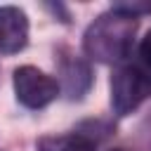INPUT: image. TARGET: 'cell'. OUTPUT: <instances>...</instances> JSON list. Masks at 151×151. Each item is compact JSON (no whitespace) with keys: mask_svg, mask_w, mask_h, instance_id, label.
Segmentation results:
<instances>
[{"mask_svg":"<svg viewBox=\"0 0 151 151\" xmlns=\"http://www.w3.org/2000/svg\"><path fill=\"white\" fill-rule=\"evenodd\" d=\"M28 42V17L14 5H0V54H17Z\"/></svg>","mask_w":151,"mask_h":151,"instance_id":"obj_4","label":"cell"},{"mask_svg":"<svg viewBox=\"0 0 151 151\" xmlns=\"http://www.w3.org/2000/svg\"><path fill=\"white\" fill-rule=\"evenodd\" d=\"M139 57H142V68H146L149 73H151V31L142 38V42H139Z\"/></svg>","mask_w":151,"mask_h":151,"instance_id":"obj_7","label":"cell"},{"mask_svg":"<svg viewBox=\"0 0 151 151\" xmlns=\"http://www.w3.org/2000/svg\"><path fill=\"white\" fill-rule=\"evenodd\" d=\"M151 94V73L142 66H123L111 78V106L116 116H127Z\"/></svg>","mask_w":151,"mask_h":151,"instance_id":"obj_2","label":"cell"},{"mask_svg":"<svg viewBox=\"0 0 151 151\" xmlns=\"http://www.w3.org/2000/svg\"><path fill=\"white\" fill-rule=\"evenodd\" d=\"M134 33H137V17L111 7V12L97 17L87 26L83 35L85 54L101 64H118L130 57Z\"/></svg>","mask_w":151,"mask_h":151,"instance_id":"obj_1","label":"cell"},{"mask_svg":"<svg viewBox=\"0 0 151 151\" xmlns=\"http://www.w3.org/2000/svg\"><path fill=\"white\" fill-rule=\"evenodd\" d=\"M59 76H61L59 90H64L68 99H80L92 85V68L80 57L64 59L59 66Z\"/></svg>","mask_w":151,"mask_h":151,"instance_id":"obj_5","label":"cell"},{"mask_svg":"<svg viewBox=\"0 0 151 151\" xmlns=\"http://www.w3.org/2000/svg\"><path fill=\"white\" fill-rule=\"evenodd\" d=\"M35 149L38 151H97V139H92L85 132L54 134V137L38 139Z\"/></svg>","mask_w":151,"mask_h":151,"instance_id":"obj_6","label":"cell"},{"mask_svg":"<svg viewBox=\"0 0 151 151\" xmlns=\"http://www.w3.org/2000/svg\"><path fill=\"white\" fill-rule=\"evenodd\" d=\"M14 94L26 109H42L59 94V83L35 66H19L14 71Z\"/></svg>","mask_w":151,"mask_h":151,"instance_id":"obj_3","label":"cell"}]
</instances>
